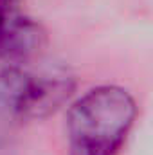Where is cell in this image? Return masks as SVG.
<instances>
[{
  "label": "cell",
  "mask_w": 153,
  "mask_h": 155,
  "mask_svg": "<svg viewBox=\"0 0 153 155\" xmlns=\"http://www.w3.org/2000/svg\"><path fill=\"white\" fill-rule=\"evenodd\" d=\"M137 117L133 96L117 85L83 94L67 116L69 155H117Z\"/></svg>",
  "instance_id": "cell-1"
},
{
  "label": "cell",
  "mask_w": 153,
  "mask_h": 155,
  "mask_svg": "<svg viewBox=\"0 0 153 155\" xmlns=\"http://www.w3.org/2000/svg\"><path fill=\"white\" fill-rule=\"evenodd\" d=\"M65 71H36L13 63L0 71V121L27 123L58 110L74 90Z\"/></svg>",
  "instance_id": "cell-2"
},
{
  "label": "cell",
  "mask_w": 153,
  "mask_h": 155,
  "mask_svg": "<svg viewBox=\"0 0 153 155\" xmlns=\"http://www.w3.org/2000/svg\"><path fill=\"white\" fill-rule=\"evenodd\" d=\"M45 43V31L18 9V0H0V60L22 63Z\"/></svg>",
  "instance_id": "cell-3"
},
{
  "label": "cell",
  "mask_w": 153,
  "mask_h": 155,
  "mask_svg": "<svg viewBox=\"0 0 153 155\" xmlns=\"http://www.w3.org/2000/svg\"><path fill=\"white\" fill-rule=\"evenodd\" d=\"M0 155H16L15 153V148L4 141H0Z\"/></svg>",
  "instance_id": "cell-4"
}]
</instances>
